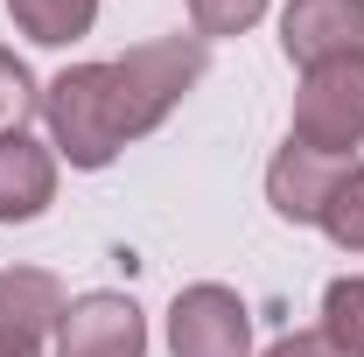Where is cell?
<instances>
[{
	"label": "cell",
	"mask_w": 364,
	"mask_h": 357,
	"mask_svg": "<svg viewBox=\"0 0 364 357\" xmlns=\"http://www.w3.org/2000/svg\"><path fill=\"white\" fill-rule=\"evenodd\" d=\"M196 78H203V36H154L112 63H70L43 91L49 147L70 169H112L119 147L154 134Z\"/></svg>",
	"instance_id": "obj_1"
},
{
	"label": "cell",
	"mask_w": 364,
	"mask_h": 357,
	"mask_svg": "<svg viewBox=\"0 0 364 357\" xmlns=\"http://www.w3.org/2000/svg\"><path fill=\"white\" fill-rule=\"evenodd\" d=\"M316 154H358L364 140V56H343V63H316L301 70V91H294V134Z\"/></svg>",
	"instance_id": "obj_2"
},
{
	"label": "cell",
	"mask_w": 364,
	"mask_h": 357,
	"mask_svg": "<svg viewBox=\"0 0 364 357\" xmlns=\"http://www.w3.org/2000/svg\"><path fill=\"white\" fill-rule=\"evenodd\" d=\"M168 351L176 357H252V309L218 280H196L168 309Z\"/></svg>",
	"instance_id": "obj_3"
},
{
	"label": "cell",
	"mask_w": 364,
	"mask_h": 357,
	"mask_svg": "<svg viewBox=\"0 0 364 357\" xmlns=\"http://www.w3.org/2000/svg\"><path fill=\"white\" fill-rule=\"evenodd\" d=\"M280 49H287V63H301V70L364 56V0H287V14H280Z\"/></svg>",
	"instance_id": "obj_4"
},
{
	"label": "cell",
	"mask_w": 364,
	"mask_h": 357,
	"mask_svg": "<svg viewBox=\"0 0 364 357\" xmlns=\"http://www.w3.org/2000/svg\"><path fill=\"white\" fill-rule=\"evenodd\" d=\"M56 357H147V322L127 294H77L56 322Z\"/></svg>",
	"instance_id": "obj_5"
},
{
	"label": "cell",
	"mask_w": 364,
	"mask_h": 357,
	"mask_svg": "<svg viewBox=\"0 0 364 357\" xmlns=\"http://www.w3.org/2000/svg\"><path fill=\"white\" fill-rule=\"evenodd\" d=\"M350 169H358V161H343V154H316V147L287 140V147L273 154V169H267V203H273L287 224H322L329 196L343 189Z\"/></svg>",
	"instance_id": "obj_6"
},
{
	"label": "cell",
	"mask_w": 364,
	"mask_h": 357,
	"mask_svg": "<svg viewBox=\"0 0 364 357\" xmlns=\"http://www.w3.org/2000/svg\"><path fill=\"white\" fill-rule=\"evenodd\" d=\"M63 287L49 280L43 267H0V351H36L43 357V336L63 322Z\"/></svg>",
	"instance_id": "obj_7"
},
{
	"label": "cell",
	"mask_w": 364,
	"mask_h": 357,
	"mask_svg": "<svg viewBox=\"0 0 364 357\" xmlns=\"http://www.w3.org/2000/svg\"><path fill=\"white\" fill-rule=\"evenodd\" d=\"M56 203V154L43 140H0V224H28Z\"/></svg>",
	"instance_id": "obj_8"
},
{
	"label": "cell",
	"mask_w": 364,
	"mask_h": 357,
	"mask_svg": "<svg viewBox=\"0 0 364 357\" xmlns=\"http://www.w3.org/2000/svg\"><path fill=\"white\" fill-rule=\"evenodd\" d=\"M7 14H14V28H21L28 43L63 49V43H77V36H91L98 0H7Z\"/></svg>",
	"instance_id": "obj_9"
},
{
	"label": "cell",
	"mask_w": 364,
	"mask_h": 357,
	"mask_svg": "<svg viewBox=\"0 0 364 357\" xmlns=\"http://www.w3.org/2000/svg\"><path fill=\"white\" fill-rule=\"evenodd\" d=\"M322 336L343 357H364V273H343L322 287Z\"/></svg>",
	"instance_id": "obj_10"
},
{
	"label": "cell",
	"mask_w": 364,
	"mask_h": 357,
	"mask_svg": "<svg viewBox=\"0 0 364 357\" xmlns=\"http://www.w3.org/2000/svg\"><path fill=\"white\" fill-rule=\"evenodd\" d=\"M36 112H43V91L28 78V63H21L14 49H0V140H14Z\"/></svg>",
	"instance_id": "obj_11"
},
{
	"label": "cell",
	"mask_w": 364,
	"mask_h": 357,
	"mask_svg": "<svg viewBox=\"0 0 364 357\" xmlns=\"http://www.w3.org/2000/svg\"><path fill=\"white\" fill-rule=\"evenodd\" d=\"M322 231L343 245V252H364V169L343 176V189L329 196V211H322Z\"/></svg>",
	"instance_id": "obj_12"
},
{
	"label": "cell",
	"mask_w": 364,
	"mask_h": 357,
	"mask_svg": "<svg viewBox=\"0 0 364 357\" xmlns=\"http://www.w3.org/2000/svg\"><path fill=\"white\" fill-rule=\"evenodd\" d=\"M259 14H267V0H189V28L203 43L210 36H245Z\"/></svg>",
	"instance_id": "obj_13"
},
{
	"label": "cell",
	"mask_w": 364,
	"mask_h": 357,
	"mask_svg": "<svg viewBox=\"0 0 364 357\" xmlns=\"http://www.w3.org/2000/svg\"><path fill=\"white\" fill-rule=\"evenodd\" d=\"M267 357H343V351H336V343H329L322 329H287V336H280Z\"/></svg>",
	"instance_id": "obj_14"
},
{
	"label": "cell",
	"mask_w": 364,
	"mask_h": 357,
	"mask_svg": "<svg viewBox=\"0 0 364 357\" xmlns=\"http://www.w3.org/2000/svg\"><path fill=\"white\" fill-rule=\"evenodd\" d=\"M0 357H36V351H0Z\"/></svg>",
	"instance_id": "obj_15"
}]
</instances>
